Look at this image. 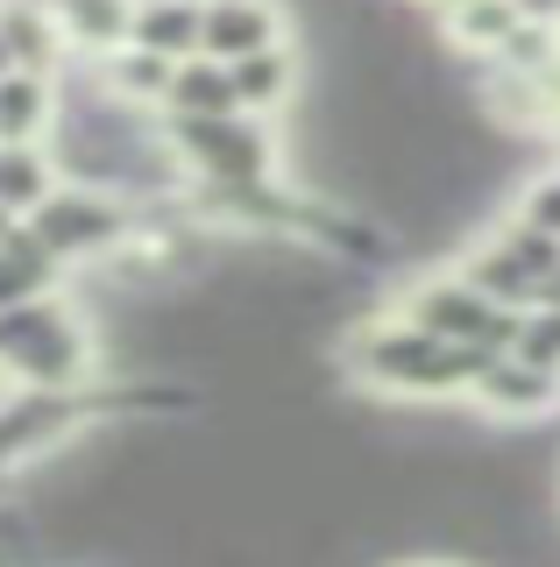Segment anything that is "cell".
<instances>
[{
  "instance_id": "6da1fadb",
  "label": "cell",
  "mask_w": 560,
  "mask_h": 567,
  "mask_svg": "<svg viewBox=\"0 0 560 567\" xmlns=\"http://www.w3.org/2000/svg\"><path fill=\"white\" fill-rule=\"evenodd\" d=\"M489 354L483 348H454V341H433L426 327L383 312L370 327L348 333V377L376 398H405V404H447V398H468L483 377Z\"/></svg>"
},
{
  "instance_id": "7a4b0ae2",
  "label": "cell",
  "mask_w": 560,
  "mask_h": 567,
  "mask_svg": "<svg viewBox=\"0 0 560 567\" xmlns=\"http://www.w3.org/2000/svg\"><path fill=\"white\" fill-rule=\"evenodd\" d=\"M476 291L489 298V306H504V312H532V306H547V284L560 270V241L547 235H532V227H518L511 213H497V220L483 227L476 241L462 248V262H454Z\"/></svg>"
},
{
  "instance_id": "3957f363",
  "label": "cell",
  "mask_w": 560,
  "mask_h": 567,
  "mask_svg": "<svg viewBox=\"0 0 560 567\" xmlns=\"http://www.w3.org/2000/svg\"><path fill=\"white\" fill-rule=\"evenodd\" d=\"M397 319H412V327H426L433 341H454V348H483V354H504L511 348V327L518 319L504 312V306H489V298L468 284L462 270H426V277H412L405 291H397Z\"/></svg>"
},
{
  "instance_id": "277c9868",
  "label": "cell",
  "mask_w": 560,
  "mask_h": 567,
  "mask_svg": "<svg viewBox=\"0 0 560 567\" xmlns=\"http://www.w3.org/2000/svg\"><path fill=\"white\" fill-rule=\"evenodd\" d=\"M170 142L191 156V171H206L214 192L277 185V135L262 128V114H191L170 121Z\"/></svg>"
},
{
  "instance_id": "5b68a950",
  "label": "cell",
  "mask_w": 560,
  "mask_h": 567,
  "mask_svg": "<svg viewBox=\"0 0 560 567\" xmlns=\"http://www.w3.org/2000/svg\"><path fill=\"white\" fill-rule=\"evenodd\" d=\"M85 354H93L85 327L50 298L0 312V377H22L29 390H64L85 369Z\"/></svg>"
},
{
  "instance_id": "8992f818",
  "label": "cell",
  "mask_w": 560,
  "mask_h": 567,
  "mask_svg": "<svg viewBox=\"0 0 560 567\" xmlns=\"http://www.w3.org/2000/svg\"><path fill=\"white\" fill-rule=\"evenodd\" d=\"M29 235H37L58 262H79V256H100L128 235V213H121L107 192H50V199L29 213Z\"/></svg>"
},
{
  "instance_id": "52a82bcc",
  "label": "cell",
  "mask_w": 560,
  "mask_h": 567,
  "mask_svg": "<svg viewBox=\"0 0 560 567\" xmlns=\"http://www.w3.org/2000/svg\"><path fill=\"white\" fill-rule=\"evenodd\" d=\"M79 425V398L64 390H14L0 398V461H37V454H58Z\"/></svg>"
},
{
  "instance_id": "ba28073f",
  "label": "cell",
  "mask_w": 560,
  "mask_h": 567,
  "mask_svg": "<svg viewBox=\"0 0 560 567\" xmlns=\"http://www.w3.org/2000/svg\"><path fill=\"white\" fill-rule=\"evenodd\" d=\"M468 404H476V412H489V419H504V425L547 419V412H560V377H547V369H532V362H518V354H489L483 377H476V390H468Z\"/></svg>"
},
{
  "instance_id": "9c48e42d",
  "label": "cell",
  "mask_w": 560,
  "mask_h": 567,
  "mask_svg": "<svg viewBox=\"0 0 560 567\" xmlns=\"http://www.w3.org/2000/svg\"><path fill=\"white\" fill-rule=\"evenodd\" d=\"M199 43L214 64H241L256 50H277L284 43V14L270 0H206L199 8Z\"/></svg>"
},
{
  "instance_id": "30bf717a",
  "label": "cell",
  "mask_w": 560,
  "mask_h": 567,
  "mask_svg": "<svg viewBox=\"0 0 560 567\" xmlns=\"http://www.w3.org/2000/svg\"><path fill=\"white\" fill-rule=\"evenodd\" d=\"M440 29H447V43H454V50H468V58H483V64H489L525 22H518L511 0H454V8H440Z\"/></svg>"
},
{
  "instance_id": "8fae6325",
  "label": "cell",
  "mask_w": 560,
  "mask_h": 567,
  "mask_svg": "<svg viewBox=\"0 0 560 567\" xmlns=\"http://www.w3.org/2000/svg\"><path fill=\"white\" fill-rule=\"evenodd\" d=\"M227 79H235V106H241V114H270V106H284L291 85H299V58L277 43V50H256V58L227 64Z\"/></svg>"
},
{
  "instance_id": "7c38bea8",
  "label": "cell",
  "mask_w": 560,
  "mask_h": 567,
  "mask_svg": "<svg viewBox=\"0 0 560 567\" xmlns=\"http://www.w3.org/2000/svg\"><path fill=\"white\" fill-rule=\"evenodd\" d=\"M50 277H58V256L29 235H8L0 241V312H14V306H37V298L50 291Z\"/></svg>"
},
{
  "instance_id": "4fadbf2b",
  "label": "cell",
  "mask_w": 560,
  "mask_h": 567,
  "mask_svg": "<svg viewBox=\"0 0 560 567\" xmlns=\"http://www.w3.org/2000/svg\"><path fill=\"white\" fill-rule=\"evenodd\" d=\"M135 43L149 50V58H170L178 64L191 43H199V8L191 0H149V8H135Z\"/></svg>"
},
{
  "instance_id": "5bb4252c",
  "label": "cell",
  "mask_w": 560,
  "mask_h": 567,
  "mask_svg": "<svg viewBox=\"0 0 560 567\" xmlns=\"http://www.w3.org/2000/svg\"><path fill=\"white\" fill-rule=\"evenodd\" d=\"M164 100H170L178 121H191V114H241V106H235V79H227V64H214V58H206V64H178Z\"/></svg>"
},
{
  "instance_id": "9a60e30c",
  "label": "cell",
  "mask_w": 560,
  "mask_h": 567,
  "mask_svg": "<svg viewBox=\"0 0 560 567\" xmlns=\"http://www.w3.org/2000/svg\"><path fill=\"white\" fill-rule=\"evenodd\" d=\"M50 192H58V177L29 142H0V213H37Z\"/></svg>"
},
{
  "instance_id": "2e32d148",
  "label": "cell",
  "mask_w": 560,
  "mask_h": 567,
  "mask_svg": "<svg viewBox=\"0 0 560 567\" xmlns=\"http://www.w3.org/2000/svg\"><path fill=\"white\" fill-rule=\"evenodd\" d=\"M504 213H511L518 227H532V235L560 241V156H553V164H539V171H525Z\"/></svg>"
},
{
  "instance_id": "e0dca14e",
  "label": "cell",
  "mask_w": 560,
  "mask_h": 567,
  "mask_svg": "<svg viewBox=\"0 0 560 567\" xmlns=\"http://www.w3.org/2000/svg\"><path fill=\"white\" fill-rule=\"evenodd\" d=\"M50 114V85L37 71H8L0 79V142H29Z\"/></svg>"
},
{
  "instance_id": "ac0fdd59",
  "label": "cell",
  "mask_w": 560,
  "mask_h": 567,
  "mask_svg": "<svg viewBox=\"0 0 560 567\" xmlns=\"http://www.w3.org/2000/svg\"><path fill=\"white\" fill-rule=\"evenodd\" d=\"M64 29H72V43H85V50H107L135 29V8L128 0H64Z\"/></svg>"
},
{
  "instance_id": "d6986e66",
  "label": "cell",
  "mask_w": 560,
  "mask_h": 567,
  "mask_svg": "<svg viewBox=\"0 0 560 567\" xmlns=\"http://www.w3.org/2000/svg\"><path fill=\"white\" fill-rule=\"evenodd\" d=\"M504 354H518V362H532V369H547V377H560V306L518 312L511 348H504Z\"/></svg>"
},
{
  "instance_id": "ffe728a7",
  "label": "cell",
  "mask_w": 560,
  "mask_h": 567,
  "mask_svg": "<svg viewBox=\"0 0 560 567\" xmlns=\"http://www.w3.org/2000/svg\"><path fill=\"white\" fill-rule=\"evenodd\" d=\"M547 306H560V270H553V284H547Z\"/></svg>"
},
{
  "instance_id": "44dd1931",
  "label": "cell",
  "mask_w": 560,
  "mask_h": 567,
  "mask_svg": "<svg viewBox=\"0 0 560 567\" xmlns=\"http://www.w3.org/2000/svg\"><path fill=\"white\" fill-rule=\"evenodd\" d=\"M8 71H14V58H8V43H0V79H8Z\"/></svg>"
},
{
  "instance_id": "7402d4cb",
  "label": "cell",
  "mask_w": 560,
  "mask_h": 567,
  "mask_svg": "<svg viewBox=\"0 0 560 567\" xmlns=\"http://www.w3.org/2000/svg\"><path fill=\"white\" fill-rule=\"evenodd\" d=\"M405 567H454V560H405Z\"/></svg>"
},
{
  "instance_id": "603a6c76",
  "label": "cell",
  "mask_w": 560,
  "mask_h": 567,
  "mask_svg": "<svg viewBox=\"0 0 560 567\" xmlns=\"http://www.w3.org/2000/svg\"><path fill=\"white\" fill-rule=\"evenodd\" d=\"M553 150H560V114H553Z\"/></svg>"
},
{
  "instance_id": "cb8c5ba5",
  "label": "cell",
  "mask_w": 560,
  "mask_h": 567,
  "mask_svg": "<svg viewBox=\"0 0 560 567\" xmlns=\"http://www.w3.org/2000/svg\"><path fill=\"white\" fill-rule=\"evenodd\" d=\"M426 8H454V0H426Z\"/></svg>"
}]
</instances>
